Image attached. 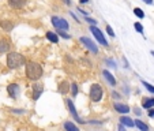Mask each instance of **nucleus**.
<instances>
[{
  "instance_id": "obj_1",
  "label": "nucleus",
  "mask_w": 154,
  "mask_h": 131,
  "mask_svg": "<svg viewBox=\"0 0 154 131\" xmlns=\"http://www.w3.org/2000/svg\"><path fill=\"white\" fill-rule=\"evenodd\" d=\"M26 76L32 81H38L42 76V67L38 63L30 61L26 66Z\"/></svg>"
},
{
  "instance_id": "obj_2",
  "label": "nucleus",
  "mask_w": 154,
  "mask_h": 131,
  "mask_svg": "<svg viewBox=\"0 0 154 131\" xmlns=\"http://www.w3.org/2000/svg\"><path fill=\"white\" fill-rule=\"evenodd\" d=\"M25 63V58L18 52H10L7 55V66L10 68H18Z\"/></svg>"
},
{
  "instance_id": "obj_3",
  "label": "nucleus",
  "mask_w": 154,
  "mask_h": 131,
  "mask_svg": "<svg viewBox=\"0 0 154 131\" xmlns=\"http://www.w3.org/2000/svg\"><path fill=\"white\" fill-rule=\"evenodd\" d=\"M90 98L91 101L98 102L102 98V86L98 83H93L90 87Z\"/></svg>"
},
{
  "instance_id": "obj_4",
  "label": "nucleus",
  "mask_w": 154,
  "mask_h": 131,
  "mask_svg": "<svg viewBox=\"0 0 154 131\" xmlns=\"http://www.w3.org/2000/svg\"><path fill=\"white\" fill-rule=\"evenodd\" d=\"M52 25L57 30H61V32L63 30H68V27H70L67 20L63 19V18H59V17H52Z\"/></svg>"
},
{
  "instance_id": "obj_5",
  "label": "nucleus",
  "mask_w": 154,
  "mask_h": 131,
  "mask_svg": "<svg viewBox=\"0 0 154 131\" xmlns=\"http://www.w3.org/2000/svg\"><path fill=\"white\" fill-rule=\"evenodd\" d=\"M90 32L93 33V36L97 38V41H98L100 44H102L104 47H106V45H108V42H106V40H105V37H104V34H102V32L98 29V27H96V26H91V27H90Z\"/></svg>"
},
{
  "instance_id": "obj_6",
  "label": "nucleus",
  "mask_w": 154,
  "mask_h": 131,
  "mask_svg": "<svg viewBox=\"0 0 154 131\" xmlns=\"http://www.w3.org/2000/svg\"><path fill=\"white\" fill-rule=\"evenodd\" d=\"M81 42H82V44H85V47H86L87 49L90 51V52H93V53H97V52H98V48H97V45L90 40V38H87V37H81Z\"/></svg>"
},
{
  "instance_id": "obj_7",
  "label": "nucleus",
  "mask_w": 154,
  "mask_h": 131,
  "mask_svg": "<svg viewBox=\"0 0 154 131\" xmlns=\"http://www.w3.org/2000/svg\"><path fill=\"white\" fill-rule=\"evenodd\" d=\"M44 92V86L41 83H37L33 86V100H38L40 98V96Z\"/></svg>"
},
{
  "instance_id": "obj_8",
  "label": "nucleus",
  "mask_w": 154,
  "mask_h": 131,
  "mask_svg": "<svg viewBox=\"0 0 154 131\" xmlns=\"http://www.w3.org/2000/svg\"><path fill=\"white\" fill-rule=\"evenodd\" d=\"M67 105H68V108H70V112H71V115H72V116H74V117H75V119H76V120H78V122H79V123H85V120H82V119H81V117H79V116H78V114H76V109H75V107H74V102H72V101H71V100H70V98H68V100H67Z\"/></svg>"
},
{
  "instance_id": "obj_9",
  "label": "nucleus",
  "mask_w": 154,
  "mask_h": 131,
  "mask_svg": "<svg viewBox=\"0 0 154 131\" xmlns=\"http://www.w3.org/2000/svg\"><path fill=\"white\" fill-rule=\"evenodd\" d=\"M113 108L119 114H128V112H130V107L125 104H120V102H115Z\"/></svg>"
},
{
  "instance_id": "obj_10",
  "label": "nucleus",
  "mask_w": 154,
  "mask_h": 131,
  "mask_svg": "<svg viewBox=\"0 0 154 131\" xmlns=\"http://www.w3.org/2000/svg\"><path fill=\"white\" fill-rule=\"evenodd\" d=\"M7 90H8V94L11 97H17L19 94V86L17 83H11V85H8Z\"/></svg>"
},
{
  "instance_id": "obj_11",
  "label": "nucleus",
  "mask_w": 154,
  "mask_h": 131,
  "mask_svg": "<svg viewBox=\"0 0 154 131\" xmlns=\"http://www.w3.org/2000/svg\"><path fill=\"white\" fill-rule=\"evenodd\" d=\"M8 4L12 8H22L26 4V0H8Z\"/></svg>"
},
{
  "instance_id": "obj_12",
  "label": "nucleus",
  "mask_w": 154,
  "mask_h": 131,
  "mask_svg": "<svg viewBox=\"0 0 154 131\" xmlns=\"http://www.w3.org/2000/svg\"><path fill=\"white\" fill-rule=\"evenodd\" d=\"M102 75L105 76V79H106V81L109 82V83H111L112 86H115V85H116V79L113 78V75H112V74L109 73L108 70H104V71H102Z\"/></svg>"
},
{
  "instance_id": "obj_13",
  "label": "nucleus",
  "mask_w": 154,
  "mask_h": 131,
  "mask_svg": "<svg viewBox=\"0 0 154 131\" xmlns=\"http://www.w3.org/2000/svg\"><path fill=\"white\" fill-rule=\"evenodd\" d=\"M120 124L127 126V127H134L135 123L132 122V119H130V117H127V116H122V117H120Z\"/></svg>"
},
{
  "instance_id": "obj_14",
  "label": "nucleus",
  "mask_w": 154,
  "mask_h": 131,
  "mask_svg": "<svg viewBox=\"0 0 154 131\" xmlns=\"http://www.w3.org/2000/svg\"><path fill=\"white\" fill-rule=\"evenodd\" d=\"M64 130L66 131H81L72 122H66L64 123Z\"/></svg>"
},
{
  "instance_id": "obj_15",
  "label": "nucleus",
  "mask_w": 154,
  "mask_h": 131,
  "mask_svg": "<svg viewBox=\"0 0 154 131\" xmlns=\"http://www.w3.org/2000/svg\"><path fill=\"white\" fill-rule=\"evenodd\" d=\"M142 105L145 109H149V108H153L154 107V98H145L142 101Z\"/></svg>"
},
{
  "instance_id": "obj_16",
  "label": "nucleus",
  "mask_w": 154,
  "mask_h": 131,
  "mask_svg": "<svg viewBox=\"0 0 154 131\" xmlns=\"http://www.w3.org/2000/svg\"><path fill=\"white\" fill-rule=\"evenodd\" d=\"M47 38L51 41V42H55V44H57V42H59V36L56 34V33L48 32V33H47Z\"/></svg>"
},
{
  "instance_id": "obj_17",
  "label": "nucleus",
  "mask_w": 154,
  "mask_h": 131,
  "mask_svg": "<svg viewBox=\"0 0 154 131\" xmlns=\"http://www.w3.org/2000/svg\"><path fill=\"white\" fill-rule=\"evenodd\" d=\"M68 83H67V81H63L60 85H59V92H60L61 94H64V93H67L68 92Z\"/></svg>"
},
{
  "instance_id": "obj_18",
  "label": "nucleus",
  "mask_w": 154,
  "mask_h": 131,
  "mask_svg": "<svg viewBox=\"0 0 154 131\" xmlns=\"http://www.w3.org/2000/svg\"><path fill=\"white\" fill-rule=\"evenodd\" d=\"M0 26L3 27L4 30H11L12 27H14V23H12V22H10V20H2Z\"/></svg>"
},
{
  "instance_id": "obj_19",
  "label": "nucleus",
  "mask_w": 154,
  "mask_h": 131,
  "mask_svg": "<svg viewBox=\"0 0 154 131\" xmlns=\"http://www.w3.org/2000/svg\"><path fill=\"white\" fill-rule=\"evenodd\" d=\"M8 49H10V44L7 42L6 40H2V41H0V52H2V53L7 52Z\"/></svg>"
},
{
  "instance_id": "obj_20",
  "label": "nucleus",
  "mask_w": 154,
  "mask_h": 131,
  "mask_svg": "<svg viewBox=\"0 0 154 131\" xmlns=\"http://www.w3.org/2000/svg\"><path fill=\"white\" fill-rule=\"evenodd\" d=\"M135 126H137V127L139 128L140 131H149L147 124H145V123H143L142 120H135Z\"/></svg>"
},
{
  "instance_id": "obj_21",
  "label": "nucleus",
  "mask_w": 154,
  "mask_h": 131,
  "mask_svg": "<svg viewBox=\"0 0 154 131\" xmlns=\"http://www.w3.org/2000/svg\"><path fill=\"white\" fill-rule=\"evenodd\" d=\"M134 14L137 15L138 18H140V19H143V18H145V12H143L139 7H135V8H134Z\"/></svg>"
},
{
  "instance_id": "obj_22",
  "label": "nucleus",
  "mask_w": 154,
  "mask_h": 131,
  "mask_svg": "<svg viewBox=\"0 0 154 131\" xmlns=\"http://www.w3.org/2000/svg\"><path fill=\"white\" fill-rule=\"evenodd\" d=\"M142 83H143V86H145L146 89H147V90L150 92V93H154V86H153V85L147 83V82H146V81H142Z\"/></svg>"
},
{
  "instance_id": "obj_23",
  "label": "nucleus",
  "mask_w": 154,
  "mask_h": 131,
  "mask_svg": "<svg viewBox=\"0 0 154 131\" xmlns=\"http://www.w3.org/2000/svg\"><path fill=\"white\" fill-rule=\"evenodd\" d=\"M71 93H72L74 97L78 94V86H76V83H72V85H71Z\"/></svg>"
},
{
  "instance_id": "obj_24",
  "label": "nucleus",
  "mask_w": 154,
  "mask_h": 131,
  "mask_svg": "<svg viewBox=\"0 0 154 131\" xmlns=\"http://www.w3.org/2000/svg\"><path fill=\"white\" fill-rule=\"evenodd\" d=\"M134 27H135V30H137V32H139V33H142V34H143V26L139 23V22H135Z\"/></svg>"
},
{
  "instance_id": "obj_25",
  "label": "nucleus",
  "mask_w": 154,
  "mask_h": 131,
  "mask_svg": "<svg viewBox=\"0 0 154 131\" xmlns=\"http://www.w3.org/2000/svg\"><path fill=\"white\" fill-rule=\"evenodd\" d=\"M106 32H108V34L111 36V37H115V33H113V29H112L111 26H106Z\"/></svg>"
},
{
  "instance_id": "obj_26",
  "label": "nucleus",
  "mask_w": 154,
  "mask_h": 131,
  "mask_svg": "<svg viewBox=\"0 0 154 131\" xmlns=\"http://www.w3.org/2000/svg\"><path fill=\"white\" fill-rule=\"evenodd\" d=\"M59 34H60V36H61V37H63V38H70V37H71L70 34H67V33L61 32V30H59Z\"/></svg>"
},
{
  "instance_id": "obj_27",
  "label": "nucleus",
  "mask_w": 154,
  "mask_h": 131,
  "mask_svg": "<svg viewBox=\"0 0 154 131\" xmlns=\"http://www.w3.org/2000/svg\"><path fill=\"white\" fill-rule=\"evenodd\" d=\"M86 20H87V22H89V23H91V25H93V26L97 23L96 20H94V19H91V18H89V17H86Z\"/></svg>"
},
{
  "instance_id": "obj_28",
  "label": "nucleus",
  "mask_w": 154,
  "mask_h": 131,
  "mask_svg": "<svg viewBox=\"0 0 154 131\" xmlns=\"http://www.w3.org/2000/svg\"><path fill=\"white\" fill-rule=\"evenodd\" d=\"M119 131H125V128L123 124H119Z\"/></svg>"
},
{
  "instance_id": "obj_29",
  "label": "nucleus",
  "mask_w": 154,
  "mask_h": 131,
  "mask_svg": "<svg viewBox=\"0 0 154 131\" xmlns=\"http://www.w3.org/2000/svg\"><path fill=\"white\" fill-rule=\"evenodd\" d=\"M149 116L153 117L154 116V109H151V111H149Z\"/></svg>"
},
{
  "instance_id": "obj_30",
  "label": "nucleus",
  "mask_w": 154,
  "mask_h": 131,
  "mask_svg": "<svg viewBox=\"0 0 154 131\" xmlns=\"http://www.w3.org/2000/svg\"><path fill=\"white\" fill-rule=\"evenodd\" d=\"M146 4H153V0H143Z\"/></svg>"
},
{
  "instance_id": "obj_31",
  "label": "nucleus",
  "mask_w": 154,
  "mask_h": 131,
  "mask_svg": "<svg viewBox=\"0 0 154 131\" xmlns=\"http://www.w3.org/2000/svg\"><path fill=\"white\" fill-rule=\"evenodd\" d=\"M64 3L67 4V6H70V4H71V0H64Z\"/></svg>"
},
{
  "instance_id": "obj_32",
  "label": "nucleus",
  "mask_w": 154,
  "mask_h": 131,
  "mask_svg": "<svg viewBox=\"0 0 154 131\" xmlns=\"http://www.w3.org/2000/svg\"><path fill=\"white\" fill-rule=\"evenodd\" d=\"M135 114H137V115H140V111L138 109V108H135Z\"/></svg>"
},
{
  "instance_id": "obj_33",
  "label": "nucleus",
  "mask_w": 154,
  "mask_h": 131,
  "mask_svg": "<svg viewBox=\"0 0 154 131\" xmlns=\"http://www.w3.org/2000/svg\"><path fill=\"white\" fill-rule=\"evenodd\" d=\"M79 2H81V3H82V4H86V3H87V2H89V0H79Z\"/></svg>"
},
{
  "instance_id": "obj_34",
  "label": "nucleus",
  "mask_w": 154,
  "mask_h": 131,
  "mask_svg": "<svg viewBox=\"0 0 154 131\" xmlns=\"http://www.w3.org/2000/svg\"><path fill=\"white\" fill-rule=\"evenodd\" d=\"M151 55H153V56H154V51H151Z\"/></svg>"
}]
</instances>
